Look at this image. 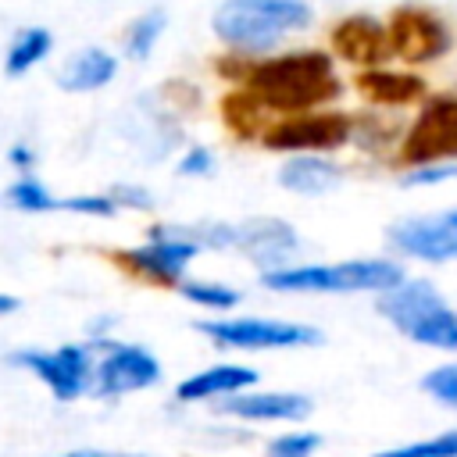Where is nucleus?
<instances>
[{
    "instance_id": "nucleus-4",
    "label": "nucleus",
    "mask_w": 457,
    "mask_h": 457,
    "mask_svg": "<svg viewBox=\"0 0 457 457\" xmlns=\"http://www.w3.org/2000/svg\"><path fill=\"white\" fill-rule=\"evenodd\" d=\"M375 311L411 343L457 353V307L428 278H403L400 286L378 293Z\"/></svg>"
},
{
    "instance_id": "nucleus-10",
    "label": "nucleus",
    "mask_w": 457,
    "mask_h": 457,
    "mask_svg": "<svg viewBox=\"0 0 457 457\" xmlns=\"http://www.w3.org/2000/svg\"><path fill=\"white\" fill-rule=\"evenodd\" d=\"M96 350L89 343H64L57 350H39V346H25L14 350L7 361L25 368L29 375H36L54 400L71 403L82 393L93 389V368H96Z\"/></svg>"
},
{
    "instance_id": "nucleus-30",
    "label": "nucleus",
    "mask_w": 457,
    "mask_h": 457,
    "mask_svg": "<svg viewBox=\"0 0 457 457\" xmlns=\"http://www.w3.org/2000/svg\"><path fill=\"white\" fill-rule=\"evenodd\" d=\"M175 171H179L182 179H200V175H211V171H214V154H211V146L193 143V146H189V150L179 157Z\"/></svg>"
},
{
    "instance_id": "nucleus-6",
    "label": "nucleus",
    "mask_w": 457,
    "mask_h": 457,
    "mask_svg": "<svg viewBox=\"0 0 457 457\" xmlns=\"http://www.w3.org/2000/svg\"><path fill=\"white\" fill-rule=\"evenodd\" d=\"M200 243L171 232V225H150L146 243L111 250V261L136 282H146L154 289H179L182 278H189V264L200 257Z\"/></svg>"
},
{
    "instance_id": "nucleus-24",
    "label": "nucleus",
    "mask_w": 457,
    "mask_h": 457,
    "mask_svg": "<svg viewBox=\"0 0 457 457\" xmlns=\"http://www.w3.org/2000/svg\"><path fill=\"white\" fill-rule=\"evenodd\" d=\"M164 25H168V14H164L161 7H154V11L139 14V18H132L129 29H125V57H129V61H146V57L154 54V46L161 43Z\"/></svg>"
},
{
    "instance_id": "nucleus-13",
    "label": "nucleus",
    "mask_w": 457,
    "mask_h": 457,
    "mask_svg": "<svg viewBox=\"0 0 457 457\" xmlns=\"http://www.w3.org/2000/svg\"><path fill=\"white\" fill-rule=\"evenodd\" d=\"M328 50L336 61H343L357 71L393 61L386 21H378L375 14H364V11H353L328 29Z\"/></svg>"
},
{
    "instance_id": "nucleus-19",
    "label": "nucleus",
    "mask_w": 457,
    "mask_h": 457,
    "mask_svg": "<svg viewBox=\"0 0 457 457\" xmlns=\"http://www.w3.org/2000/svg\"><path fill=\"white\" fill-rule=\"evenodd\" d=\"M218 114H221L225 132H228L232 139H239V143H261L264 129H268L271 118H275V114H271L250 89H243V86H232L228 93H221Z\"/></svg>"
},
{
    "instance_id": "nucleus-15",
    "label": "nucleus",
    "mask_w": 457,
    "mask_h": 457,
    "mask_svg": "<svg viewBox=\"0 0 457 457\" xmlns=\"http://www.w3.org/2000/svg\"><path fill=\"white\" fill-rule=\"evenodd\" d=\"M296 246H300V236H296V228L286 218L264 214V218L236 221V250L243 257H250L253 264H261V271L289 264Z\"/></svg>"
},
{
    "instance_id": "nucleus-2",
    "label": "nucleus",
    "mask_w": 457,
    "mask_h": 457,
    "mask_svg": "<svg viewBox=\"0 0 457 457\" xmlns=\"http://www.w3.org/2000/svg\"><path fill=\"white\" fill-rule=\"evenodd\" d=\"M314 11L307 0H221L211 14V29L225 50L264 57L286 36L307 32Z\"/></svg>"
},
{
    "instance_id": "nucleus-9",
    "label": "nucleus",
    "mask_w": 457,
    "mask_h": 457,
    "mask_svg": "<svg viewBox=\"0 0 457 457\" xmlns=\"http://www.w3.org/2000/svg\"><path fill=\"white\" fill-rule=\"evenodd\" d=\"M386 32H389V54L393 61L407 64V68H421V64H436L453 50V32L443 21L439 11L425 7V4H400L389 11L386 18Z\"/></svg>"
},
{
    "instance_id": "nucleus-32",
    "label": "nucleus",
    "mask_w": 457,
    "mask_h": 457,
    "mask_svg": "<svg viewBox=\"0 0 457 457\" xmlns=\"http://www.w3.org/2000/svg\"><path fill=\"white\" fill-rule=\"evenodd\" d=\"M111 196H114V204H118V211L121 207H129V211H150V189H143V186H114L111 189Z\"/></svg>"
},
{
    "instance_id": "nucleus-8",
    "label": "nucleus",
    "mask_w": 457,
    "mask_h": 457,
    "mask_svg": "<svg viewBox=\"0 0 457 457\" xmlns=\"http://www.w3.org/2000/svg\"><path fill=\"white\" fill-rule=\"evenodd\" d=\"M193 328L225 350H300V346H318L325 339L314 325L282 321V318H257V314L207 318V321H196Z\"/></svg>"
},
{
    "instance_id": "nucleus-31",
    "label": "nucleus",
    "mask_w": 457,
    "mask_h": 457,
    "mask_svg": "<svg viewBox=\"0 0 457 457\" xmlns=\"http://www.w3.org/2000/svg\"><path fill=\"white\" fill-rule=\"evenodd\" d=\"M457 179V164H421V168H407L400 175L403 186H439Z\"/></svg>"
},
{
    "instance_id": "nucleus-35",
    "label": "nucleus",
    "mask_w": 457,
    "mask_h": 457,
    "mask_svg": "<svg viewBox=\"0 0 457 457\" xmlns=\"http://www.w3.org/2000/svg\"><path fill=\"white\" fill-rule=\"evenodd\" d=\"M21 307V300L14 296V293H0V318H7V314H14Z\"/></svg>"
},
{
    "instance_id": "nucleus-27",
    "label": "nucleus",
    "mask_w": 457,
    "mask_h": 457,
    "mask_svg": "<svg viewBox=\"0 0 457 457\" xmlns=\"http://www.w3.org/2000/svg\"><path fill=\"white\" fill-rule=\"evenodd\" d=\"M318 446H321V436L318 432L296 428V432H282V436L268 439L264 457H314Z\"/></svg>"
},
{
    "instance_id": "nucleus-21",
    "label": "nucleus",
    "mask_w": 457,
    "mask_h": 457,
    "mask_svg": "<svg viewBox=\"0 0 457 457\" xmlns=\"http://www.w3.org/2000/svg\"><path fill=\"white\" fill-rule=\"evenodd\" d=\"M50 50H54L50 29H43V25H25V29L11 39L7 54H4V75H11V79L29 75L43 57H50Z\"/></svg>"
},
{
    "instance_id": "nucleus-29",
    "label": "nucleus",
    "mask_w": 457,
    "mask_h": 457,
    "mask_svg": "<svg viewBox=\"0 0 457 457\" xmlns=\"http://www.w3.org/2000/svg\"><path fill=\"white\" fill-rule=\"evenodd\" d=\"M61 211L86 214V218H111L118 214V204L111 193H79V196H61Z\"/></svg>"
},
{
    "instance_id": "nucleus-34",
    "label": "nucleus",
    "mask_w": 457,
    "mask_h": 457,
    "mask_svg": "<svg viewBox=\"0 0 457 457\" xmlns=\"http://www.w3.org/2000/svg\"><path fill=\"white\" fill-rule=\"evenodd\" d=\"M57 457H132V453H111V450H68V453H57Z\"/></svg>"
},
{
    "instance_id": "nucleus-20",
    "label": "nucleus",
    "mask_w": 457,
    "mask_h": 457,
    "mask_svg": "<svg viewBox=\"0 0 457 457\" xmlns=\"http://www.w3.org/2000/svg\"><path fill=\"white\" fill-rule=\"evenodd\" d=\"M114 75H118V57L104 46H86L64 61V68L57 71V86L64 93H96L107 82H114Z\"/></svg>"
},
{
    "instance_id": "nucleus-14",
    "label": "nucleus",
    "mask_w": 457,
    "mask_h": 457,
    "mask_svg": "<svg viewBox=\"0 0 457 457\" xmlns=\"http://www.w3.org/2000/svg\"><path fill=\"white\" fill-rule=\"evenodd\" d=\"M311 407H314L311 396L296 389H243L236 396H225L218 403V414L236 421L271 425V421H303Z\"/></svg>"
},
{
    "instance_id": "nucleus-3",
    "label": "nucleus",
    "mask_w": 457,
    "mask_h": 457,
    "mask_svg": "<svg viewBox=\"0 0 457 457\" xmlns=\"http://www.w3.org/2000/svg\"><path fill=\"white\" fill-rule=\"evenodd\" d=\"M407 278L403 264L393 257H353L336 264H282L261 271V286L271 293H386Z\"/></svg>"
},
{
    "instance_id": "nucleus-28",
    "label": "nucleus",
    "mask_w": 457,
    "mask_h": 457,
    "mask_svg": "<svg viewBox=\"0 0 457 457\" xmlns=\"http://www.w3.org/2000/svg\"><path fill=\"white\" fill-rule=\"evenodd\" d=\"M421 393H428L436 403L457 411V361L432 368V371L421 378Z\"/></svg>"
},
{
    "instance_id": "nucleus-12",
    "label": "nucleus",
    "mask_w": 457,
    "mask_h": 457,
    "mask_svg": "<svg viewBox=\"0 0 457 457\" xmlns=\"http://www.w3.org/2000/svg\"><path fill=\"white\" fill-rule=\"evenodd\" d=\"M389 243L425 264H450L457 261V207L432 211V214H411L403 221L389 225Z\"/></svg>"
},
{
    "instance_id": "nucleus-18",
    "label": "nucleus",
    "mask_w": 457,
    "mask_h": 457,
    "mask_svg": "<svg viewBox=\"0 0 457 457\" xmlns=\"http://www.w3.org/2000/svg\"><path fill=\"white\" fill-rule=\"evenodd\" d=\"M275 182L300 196H321L343 182V168L336 161H328V154H289L286 164L278 168Z\"/></svg>"
},
{
    "instance_id": "nucleus-26",
    "label": "nucleus",
    "mask_w": 457,
    "mask_h": 457,
    "mask_svg": "<svg viewBox=\"0 0 457 457\" xmlns=\"http://www.w3.org/2000/svg\"><path fill=\"white\" fill-rule=\"evenodd\" d=\"M371 457H457V428L428 436V439H411V443H396L389 450H378Z\"/></svg>"
},
{
    "instance_id": "nucleus-7",
    "label": "nucleus",
    "mask_w": 457,
    "mask_h": 457,
    "mask_svg": "<svg viewBox=\"0 0 457 457\" xmlns=\"http://www.w3.org/2000/svg\"><path fill=\"white\" fill-rule=\"evenodd\" d=\"M353 114L318 107L296 114H275L261 136V146L271 154H336L350 143Z\"/></svg>"
},
{
    "instance_id": "nucleus-22",
    "label": "nucleus",
    "mask_w": 457,
    "mask_h": 457,
    "mask_svg": "<svg viewBox=\"0 0 457 457\" xmlns=\"http://www.w3.org/2000/svg\"><path fill=\"white\" fill-rule=\"evenodd\" d=\"M4 200H7V207L25 211V214H46V211H61V196H54V193L43 186V179H36L32 171L18 175V179L7 186Z\"/></svg>"
},
{
    "instance_id": "nucleus-11",
    "label": "nucleus",
    "mask_w": 457,
    "mask_h": 457,
    "mask_svg": "<svg viewBox=\"0 0 457 457\" xmlns=\"http://www.w3.org/2000/svg\"><path fill=\"white\" fill-rule=\"evenodd\" d=\"M89 346L100 350L93 368V389H89L96 396L111 400V396L139 393L161 382V361L154 357V350L139 343H118V339H96Z\"/></svg>"
},
{
    "instance_id": "nucleus-25",
    "label": "nucleus",
    "mask_w": 457,
    "mask_h": 457,
    "mask_svg": "<svg viewBox=\"0 0 457 457\" xmlns=\"http://www.w3.org/2000/svg\"><path fill=\"white\" fill-rule=\"evenodd\" d=\"M400 136H403V132H400L393 121H386V114H368V111L353 114L350 143H357V146H364V150H375V154L393 150V154H396Z\"/></svg>"
},
{
    "instance_id": "nucleus-5",
    "label": "nucleus",
    "mask_w": 457,
    "mask_h": 457,
    "mask_svg": "<svg viewBox=\"0 0 457 457\" xmlns=\"http://www.w3.org/2000/svg\"><path fill=\"white\" fill-rule=\"evenodd\" d=\"M396 168L457 164V93H428L393 154Z\"/></svg>"
},
{
    "instance_id": "nucleus-1",
    "label": "nucleus",
    "mask_w": 457,
    "mask_h": 457,
    "mask_svg": "<svg viewBox=\"0 0 457 457\" xmlns=\"http://www.w3.org/2000/svg\"><path fill=\"white\" fill-rule=\"evenodd\" d=\"M243 89H250L271 114L318 111L339 100L343 79L336 71V57L318 46L286 50L271 57H253Z\"/></svg>"
},
{
    "instance_id": "nucleus-23",
    "label": "nucleus",
    "mask_w": 457,
    "mask_h": 457,
    "mask_svg": "<svg viewBox=\"0 0 457 457\" xmlns=\"http://www.w3.org/2000/svg\"><path fill=\"white\" fill-rule=\"evenodd\" d=\"M179 296L189 300V303H196V307H204V311H218V314L232 311L243 300V293L236 286L214 282V278H182L179 282Z\"/></svg>"
},
{
    "instance_id": "nucleus-16",
    "label": "nucleus",
    "mask_w": 457,
    "mask_h": 457,
    "mask_svg": "<svg viewBox=\"0 0 457 457\" xmlns=\"http://www.w3.org/2000/svg\"><path fill=\"white\" fill-rule=\"evenodd\" d=\"M353 89L364 104L382 107V111H400V107H421V100L428 96V82L418 71L407 68H361L353 75Z\"/></svg>"
},
{
    "instance_id": "nucleus-17",
    "label": "nucleus",
    "mask_w": 457,
    "mask_h": 457,
    "mask_svg": "<svg viewBox=\"0 0 457 457\" xmlns=\"http://www.w3.org/2000/svg\"><path fill=\"white\" fill-rule=\"evenodd\" d=\"M257 368L250 364H211L204 371H193L189 378H182L175 386V400L179 403H200V400H225L236 396L250 386H257Z\"/></svg>"
},
{
    "instance_id": "nucleus-33",
    "label": "nucleus",
    "mask_w": 457,
    "mask_h": 457,
    "mask_svg": "<svg viewBox=\"0 0 457 457\" xmlns=\"http://www.w3.org/2000/svg\"><path fill=\"white\" fill-rule=\"evenodd\" d=\"M7 161H11V168L14 171H32L36 168V150L25 143V139H18V143H11V150H7Z\"/></svg>"
}]
</instances>
